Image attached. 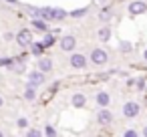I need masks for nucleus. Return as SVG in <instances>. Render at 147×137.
Wrapping results in <instances>:
<instances>
[{
  "label": "nucleus",
  "instance_id": "f257e3e1",
  "mask_svg": "<svg viewBox=\"0 0 147 137\" xmlns=\"http://www.w3.org/2000/svg\"><path fill=\"white\" fill-rule=\"evenodd\" d=\"M91 61H93L95 65H105V63L109 61V55H107V51H103V49H95V51L91 53Z\"/></svg>",
  "mask_w": 147,
  "mask_h": 137
},
{
  "label": "nucleus",
  "instance_id": "f03ea898",
  "mask_svg": "<svg viewBox=\"0 0 147 137\" xmlns=\"http://www.w3.org/2000/svg\"><path fill=\"white\" fill-rule=\"evenodd\" d=\"M123 115H125L127 119L137 117V115H139V105H137V103H133V101L125 103V107H123Z\"/></svg>",
  "mask_w": 147,
  "mask_h": 137
},
{
  "label": "nucleus",
  "instance_id": "7ed1b4c3",
  "mask_svg": "<svg viewBox=\"0 0 147 137\" xmlns=\"http://www.w3.org/2000/svg\"><path fill=\"white\" fill-rule=\"evenodd\" d=\"M75 47H77V38L73 34H67V36L61 38V49L63 51H75Z\"/></svg>",
  "mask_w": 147,
  "mask_h": 137
},
{
  "label": "nucleus",
  "instance_id": "20e7f679",
  "mask_svg": "<svg viewBox=\"0 0 147 137\" xmlns=\"http://www.w3.org/2000/svg\"><path fill=\"white\" fill-rule=\"evenodd\" d=\"M42 83H45V73H42V71H32V73L28 75V85L38 87V85H42Z\"/></svg>",
  "mask_w": 147,
  "mask_h": 137
},
{
  "label": "nucleus",
  "instance_id": "39448f33",
  "mask_svg": "<svg viewBox=\"0 0 147 137\" xmlns=\"http://www.w3.org/2000/svg\"><path fill=\"white\" fill-rule=\"evenodd\" d=\"M16 43H18L20 47H28V45L32 43V34H30V30H20V32L16 34Z\"/></svg>",
  "mask_w": 147,
  "mask_h": 137
},
{
  "label": "nucleus",
  "instance_id": "423d86ee",
  "mask_svg": "<svg viewBox=\"0 0 147 137\" xmlns=\"http://www.w3.org/2000/svg\"><path fill=\"white\" fill-rule=\"evenodd\" d=\"M97 119H99V123H101V125H111V121H113V115H111V111H107V109L103 107V109H99V113H97Z\"/></svg>",
  "mask_w": 147,
  "mask_h": 137
},
{
  "label": "nucleus",
  "instance_id": "0eeeda50",
  "mask_svg": "<svg viewBox=\"0 0 147 137\" xmlns=\"http://www.w3.org/2000/svg\"><path fill=\"white\" fill-rule=\"evenodd\" d=\"M129 12H131V14H143V12H147V4L141 2V0L131 2V4H129Z\"/></svg>",
  "mask_w": 147,
  "mask_h": 137
},
{
  "label": "nucleus",
  "instance_id": "6e6552de",
  "mask_svg": "<svg viewBox=\"0 0 147 137\" xmlns=\"http://www.w3.org/2000/svg\"><path fill=\"white\" fill-rule=\"evenodd\" d=\"M71 67H75V69H85V67H87L85 55H73V57H71Z\"/></svg>",
  "mask_w": 147,
  "mask_h": 137
},
{
  "label": "nucleus",
  "instance_id": "1a4fd4ad",
  "mask_svg": "<svg viewBox=\"0 0 147 137\" xmlns=\"http://www.w3.org/2000/svg\"><path fill=\"white\" fill-rule=\"evenodd\" d=\"M85 103H87V97L83 95V93H75L73 95V105L79 109V107H85Z\"/></svg>",
  "mask_w": 147,
  "mask_h": 137
},
{
  "label": "nucleus",
  "instance_id": "9d476101",
  "mask_svg": "<svg viewBox=\"0 0 147 137\" xmlns=\"http://www.w3.org/2000/svg\"><path fill=\"white\" fill-rule=\"evenodd\" d=\"M95 99H97V103H99L101 107H107V105H109V101H111V97H109V95H107L105 91H99Z\"/></svg>",
  "mask_w": 147,
  "mask_h": 137
},
{
  "label": "nucleus",
  "instance_id": "9b49d317",
  "mask_svg": "<svg viewBox=\"0 0 147 137\" xmlns=\"http://www.w3.org/2000/svg\"><path fill=\"white\" fill-rule=\"evenodd\" d=\"M38 69H40L42 73L53 71V61H51V59H40V61H38Z\"/></svg>",
  "mask_w": 147,
  "mask_h": 137
},
{
  "label": "nucleus",
  "instance_id": "f8f14e48",
  "mask_svg": "<svg viewBox=\"0 0 147 137\" xmlns=\"http://www.w3.org/2000/svg\"><path fill=\"white\" fill-rule=\"evenodd\" d=\"M32 26H34L36 30H40V32H47V30H49L47 22H45V20H40V16H38V18H32Z\"/></svg>",
  "mask_w": 147,
  "mask_h": 137
},
{
  "label": "nucleus",
  "instance_id": "ddd939ff",
  "mask_svg": "<svg viewBox=\"0 0 147 137\" xmlns=\"http://www.w3.org/2000/svg\"><path fill=\"white\" fill-rule=\"evenodd\" d=\"M51 16H53V20H65V18H67V12H65L63 8H53Z\"/></svg>",
  "mask_w": 147,
  "mask_h": 137
},
{
  "label": "nucleus",
  "instance_id": "4468645a",
  "mask_svg": "<svg viewBox=\"0 0 147 137\" xmlns=\"http://www.w3.org/2000/svg\"><path fill=\"white\" fill-rule=\"evenodd\" d=\"M24 99H26V101H34V99H36V87L28 85L26 91H24Z\"/></svg>",
  "mask_w": 147,
  "mask_h": 137
},
{
  "label": "nucleus",
  "instance_id": "2eb2a0df",
  "mask_svg": "<svg viewBox=\"0 0 147 137\" xmlns=\"http://www.w3.org/2000/svg\"><path fill=\"white\" fill-rule=\"evenodd\" d=\"M99 38H101V43H107V40L111 38V28H109V26H103V28L99 30Z\"/></svg>",
  "mask_w": 147,
  "mask_h": 137
},
{
  "label": "nucleus",
  "instance_id": "dca6fc26",
  "mask_svg": "<svg viewBox=\"0 0 147 137\" xmlns=\"http://www.w3.org/2000/svg\"><path fill=\"white\" fill-rule=\"evenodd\" d=\"M113 18V14H111V10L109 8H103L101 12H99V20H103V22H109Z\"/></svg>",
  "mask_w": 147,
  "mask_h": 137
},
{
  "label": "nucleus",
  "instance_id": "f3484780",
  "mask_svg": "<svg viewBox=\"0 0 147 137\" xmlns=\"http://www.w3.org/2000/svg\"><path fill=\"white\" fill-rule=\"evenodd\" d=\"M87 14V6L85 8H77V10H73V12H69V16H73V18H83Z\"/></svg>",
  "mask_w": 147,
  "mask_h": 137
},
{
  "label": "nucleus",
  "instance_id": "a211bd4d",
  "mask_svg": "<svg viewBox=\"0 0 147 137\" xmlns=\"http://www.w3.org/2000/svg\"><path fill=\"white\" fill-rule=\"evenodd\" d=\"M38 16H42V18H47V20H53V16H51V12H53V8H38Z\"/></svg>",
  "mask_w": 147,
  "mask_h": 137
},
{
  "label": "nucleus",
  "instance_id": "6ab92c4d",
  "mask_svg": "<svg viewBox=\"0 0 147 137\" xmlns=\"http://www.w3.org/2000/svg\"><path fill=\"white\" fill-rule=\"evenodd\" d=\"M28 47H30L32 55H40V53H42V43H36V45H32V43H30Z\"/></svg>",
  "mask_w": 147,
  "mask_h": 137
},
{
  "label": "nucleus",
  "instance_id": "aec40b11",
  "mask_svg": "<svg viewBox=\"0 0 147 137\" xmlns=\"http://www.w3.org/2000/svg\"><path fill=\"white\" fill-rule=\"evenodd\" d=\"M53 45H55V36L47 34V36H45V40H42V47H53Z\"/></svg>",
  "mask_w": 147,
  "mask_h": 137
},
{
  "label": "nucleus",
  "instance_id": "412c9836",
  "mask_svg": "<svg viewBox=\"0 0 147 137\" xmlns=\"http://www.w3.org/2000/svg\"><path fill=\"white\" fill-rule=\"evenodd\" d=\"M16 125H18V127H20V129H24V127H28V121H26V119H24V117H20V119H18V121H16Z\"/></svg>",
  "mask_w": 147,
  "mask_h": 137
},
{
  "label": "nucleus",
  "instance_id": "4be33fe9",
  "mask_svg": "<svg viewBox=\"0 0 147 137\" xmlns=\"http://www.w3.org/2000/svg\"><path fill=\"white\" fill-rule=\"evenodd\" d=\"M45 133H47V135H57V131H55L53 125H47V127H45Z\"/></svg>",
  "mask_w": 147,
  "mask_h": 137
},
{
  "label": "nucleus",
  "instance_id": "5701e85b",
  "mask_svg": "<svg viewBox=\"0 0 147 137\" xmlns=\"http://www.w3.org/2000/svg\"><path fill=\"white\" fill-rule=\"evenodd\" d=\"M0 67H12V61L10 59H0Z\"/></svg>",
  "mask_w": 147,
  "mask_h": 137
},
{
  "label": "nucleus",
  "instance_id": "b1692460",
  "mask_svg": "<svg viewBox=\"0 0 147 137\" xmlns=\"http://www.w3.org/2000/svg\"><path fill=\"white\" fill-rule=\"evenodd\" d=\"M121 51L123 53H129L131 51V43H121Z\"/></svg>",
  "mask_w": 147,
  "mask_h": 137
},
{
  "label": "nucleus",
  "instance_id": "393cba45",
  "mask_svg": "<svg viewBox=\"0 0 147 137\" xmlns=\"http://www.w3.org/2000/svg\"><path fill=\"white\" fill-rule=\"evenodd\" d=\"M125 137H137V131L135 129H127L125 131Z\"/></svg>",
  "mask_w": 147,
  "mask_h": 137
},
{
  "label": "nucleus",
  "instance_id": "a878e982",
  "mask_svg": "<svg viewBox=\"0 0 147 137\" xmlns=\"http://www.w3.org/2000/svg\"><path fill=\"white\" fill-rule=\"evenodd\" d=\"M28 135H30V137H36V135H38V131H36V129H30V131H28Z\"/></svg>",
  "mask_w": 147,
  "mask_h": 137
},
{
  "label": "nucleus",
  "instance_id": "bb28decb",
  "mask_svg": "<svg viewBox=\"0 0 147 137\" xmlns=\"http://www.w3.org/2000/svg\"><path fill=\"white\" fill-rule=\"evenodd\" d=\"M95 2H97V4H99V6H103V4H105V2H107V0H95Z\"/></svg>",
  "mask_w": 147,
  "mask_h": 137
},
{
  "label": "nucleus",
  "instance_id": "cd10ccee",
  "mask_svg": "<svg viewBox=\"0 0 147 137\" xmlns=\"http://www.w3.org/2000/svg\"><path fill=\"white\" fill-rule=\"evenodd\" d=\"M6 2H10V4H16V0H6Z\"/></svg>",
  "mask_w": 147,
  "mask_h": 137
},
{
  "label": "nucleus",
  "instance_id": "c85d7f7f",
  "mask_svg": "<svg viewBox=\"0 0 147 137\" xmlns=\"http://www.w3.org/2000/svg\"><path fill=\"white\" fill-rule=\"evenodd\" d=\"M2 105H4V99H2V97H0V107H2Z\"/></svg>",
  "mask_w": 147,
  "mask_h": 137
},
{
  "label": "nucleus",
  "instance_id": "c756f323",
  "mask_svg": "<svg viewBox=\"0 0 147 137\" xmlns=\"http://www.w3.org/2000/svg\"><path fill=\"white\" fill-rule=\"evenodd\" d=\"M143 135H147V127H145V129H143Z\"/></svg>",
  "mask_w": 147,
  "mask_h": 137
},
{
  "label": "nucleus",
  "instance_id": "7c9ffc66",
  "mask_svg": "<svg viewBox=\"0 0 147 137\" xmlns=\"http://www.w3.org/2000/svg\"><path fill=\"white\" fill-rule=\"evenodd\" d=\"M143 57H145V61H147V51H145V55H143Z\"/></svg>",
  "mask_w": 147,
  "mask_h": 137
}]
</instances>
